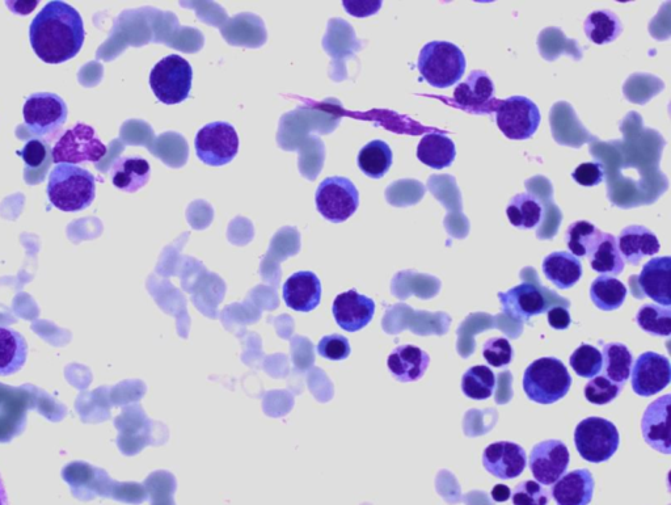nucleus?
Instances as JSON below:
<instances>
[{"mask_svg": "<svg viewBox=\"0 0 671 505\" xmlns=\"http://www.w3.org/2000/svg\"><path fill=\"white\" fill-rule=\"evenodd\" d=\"M84 39L82 16L77 8L61 0L46 4L29 27L32 49L49 65L73 60L82 50Z\"/></svg>", "mask_w": 671, "mask_h": 505, "instance_id": "nucleus-1", "label": "nucleus"}, {"mask_svg": "<svg viewBox=\"0 0 671 505\" xmlns=\"http://www.w3.org/2000/svg\"><path fill=\"white\" fill-rule=\"evenodd\" d=\"M48 197L61 212L77 213L90 208L96 199L95 176L74 164H58L50 172Z\"/></svg>", "mask_w": 671, "mask_h": 505, "instance_id": "nucleus-2", "label": "nucleus"}, {"mask_svg": "<svg viewBox=\"0 0 671 505\" xmlns=\"http://www.w3.org/2000/svg\"><path fill=\"white\" fill-rule=\"evenodd\" d=\"M466 57L461 48L449 41L428 42L421 49L417 69L422 79L436 88H449L466 73Z\"/></svg>", "mask_w": 671, "mask_h": 505, "instance_id": "nucleus-3", "label": "nucleus"}, {"mask_svg": "<svg viewBox=\"0 0 671 505\" xmlns=\"http://www.w3.org/2000/svg\"><path fill=\"white\" fill-rule=\"evenodd\" d=\"M572 377L563 361L556 357H543L527 366L523 374V390L530 401L554 404L567 397Z\"/></svg>", "mask_w": 671, "mask_h": 505, "instance_id": "nucleus-4", "label": "nucleus"}, {"mask_svg": "<svg viewBox=\"0 0 671 505\" xmlns=\"http://www.w3.org/2000/svg\"><path fill=\"white\" fill-rule=\"evenodd\" d=\"M193 70L191 63L179 54L164 57L151 70L150 87L160 103L173 105L183 103L192 90Z\"/></svg>", "mask_w": 671, "mask_h": 505, "instance_id": "nucleus-5", "label": "nucleus"}, {"mask_svg": "<svg viewBox=\"0 0 671 505\" xmlns=\"http://www.w3.org/2000/svg\"><path fill=\"white\" fill-rule=\"evenodd\" d=\"M575 445L582 460L590 464H602L609 461L619 449L618 428L598 416L584 419L575 429Z\"/></svg>", "mask_w": 671, "mask_h": 505, "instance_id": "nucleus-6", "label": "nucleus"}, {"mask_svg": "<svg viewBox=\"0 0 671 505\" xmlns=\"http://www.w3.org/2000/svg\"><path fill=\"white\" fill-rule=\"evenodd\" d=\"M107 154V146L101 142L92 126L78 122L67 129L52 149L54 164L96 163Z\"/></svg>", "mask_w": 671, "mask_h": 505, "instance_id": "nucleus-7", "label": "nucleus"}, {"mask_svg": "<svg viewBox=\"0 0 671 505\" xmlns=\"http://www.w3.org/2000/svg\"><path fill=\"white\" fill-rule=\"evenodd\" d=\"M194 147L202 163L222 167L234 161L238 155L239 136L229 122H210L198 130Z\"/></svg>", "mask_w": 671, "mask_h": 505, "instance_id": "nucleus-8", "label": "nucleus"}, {"mask_svg": "<svg viewBox=\"0 0 671 505\" xmlns=\"http://www.w3.org/2000/svg\"><path fill=\"white\" fill-rule=\"evenodd\" d=\"M316 209L327 221L349 220L360 206V192L352 180L332 176L320 183L315 195Z\"/></svg>", "mask_w": 671, "mask_h": 505, "instance_id": "nucleus-9", "label": "nucleus"}, {"mask_svg": "<svg viewBox=\"0 0 671 505\" xmlns=\"http://www.w3.org/2000/svg\"><path fill=\"white\" fill-rule=\"evenodd\" d=\"M540 120L538 105L526 96H510L496 108L497 126L509 140H529L537 133Z\"/></svg>", "mask_w": 671, "mask_h": 505, "instance_id": "nucleus-10", "label": "nucleus"}, {"mask_svg": "<svg viewBox=\"0 0 671 505\" xmlns=\"http://www.w3.org/2000/svg\"><path fill=\"white\" fill-rule=\"evenodd\" d=\"M25 126L37 137L57 133L67 122L66 101L52 92H37L29 96L23 108Z\"/></svg>", "mask_w": 671, "mask_h": 505, "instance_id": "nucleus-11", "label": "nucleus"}, {"mask_svg": "<svg viewBox=\"0 0 671 505\" xmlns=\"http://www.w3.org/2000/svg\"><path fill=\"white\" fill-rule=\"evenodd\" d=\"M571 462L568 446L560 440L542 441L531 449V474L544 486H552L563 477Z\"/></svg>", "mask_w": 671, "mask_h": 505, "instance_id": "nucleus-12", "label": "nucleus"}, {"mask_svg": "<svg viewBox=\"0 0 671 505\" xmlns=\"http://www.w3.org/2000/svg\"><path fill=\"white\" fill-rule=\"evenodd\" d=\"M631 373L633 391L640 397H653L670 384V361L660 353L645 352L633 364Z\"/></svg>", "mask_w": 671, "mask_h": 505, "instance_id": "nucleus-13", "label": "nucleus"}, {"mask_svg": "<svg viewBox=\"0 0 671 505\" xmlns=\"http://www.w3.org/2000/svg\"><path fill=\"white\" fill-rule=\"evenodd\" d=\"M495 83L483 70L471 71L468 78L454 91V103L464 111L481 115L496 111L500 101L495 99Z\"/></svg>", "mask_w": 671, "mask_h": 505, "instance_id": "nucleus-14", "label": "nucleus"}, {"mask_svg": "<svg viewBox=\"0 0 671 505\" xmlns=\"http://www.w3.org/2000/svg\"><path fill=\"white\" fill-rule=\"evenodd\" d=\"M483 465L493 477L504 479V481L517 478L527 466L525 449L510 441L493 443L484 450Z\"/></svg>", "mask_w": 671, "mask_h": 505, "instance_id": "nucleus-15", "label": "nucleus"}, {"mask_svg": "<svg viewBox=\"0 0 671 505\" xmlns=\"http://www.w3.org/2000/svg\"><path fill=\"white\" fill-rule=\"evenodd\" d=\"M333 317L343 330L357 332L373 321L375 302L356 289L348 290L336 297L332 306Z\"/></svg>", "mask_w": 671, "mask_h": 505, "instance_id": "nucleus-16", "label": "nucleus"}, {"mask_svg": "<svg viewBox=\"0 0 671 505\" xmlns=\"http://www.w3.org/2000/svg\"><path fill=\"white\" fill-rule=\"evenodd\" d=\"M499 300L504 313L519 322H529L547 310L543 293L530 283L519 284L508 292L499 293Z\"/></svg>", "mask_w": 671, "mask_h": 505, "instance_id": "nucleus-17", "label": "nucleus"}, {"mask_svg": "<svg viewBox=\"0 0 671 505\" xmlns=\"http://www.w3.org/2000/svg\"><path fill=\"white\" fill-rule=\"evenodd\" d=\"M670 394L649 404L641 419V431L645 443L662 454L671 453L669 407Z\"/></svg>", "mask_w": 671, "mask_h": 505, "instance_id": "nucleus-18", "label": "nucleus"}, {"mask_svg": "<svg viewBox=\"0 0 671 505\" xmlns=\"http://www.w3.org/2000/svg\"><path fill=\"white\" fill-rule=\"evenodd\" d=\"M322 283L314 272L301 271L291 275L284 284V300L291 310L310 313L322 301Z\"/></svg>", "mask_w": 671, "mask_h": 505, "instance_id": "nucleus-19", "label": "nucleus"}, {"mask_svg": "<svg viewBox=\"0 0 671 505\" xmlns=\"http://www.w3.org/2000/svg\"><path fill=\"white\" fill-rule=\"evenodd\" d=\"M594 477L588 469L573 470L551 488L557 505H589L594 495Z\"/></svg>", "mask_w": 671, "mask_h": 505, "instance_id": "nucleus-20", "label": "nucleus"}, {"mask_svg": "<svg viewBox=\"0 0 671 505\" xmlns=\"http://www.w3.org/2000/svg\"><path fill=\"white\" fill-rule=\"evenodd\" d=\"M430 364L428 353L415 345H399L388 356L387 366L399 382H415L424 377Z\"/></svg>", "mask_w": 671, "mask_h": 505, "instance_id": "nucleus-21", "label": "nucleus"}, {"mask_svg": "<svg viewBox=\"0 0 671 505\" xmlns=\"http://www.w3.org/2000/svg\"><path fill=\"white\" fill-rule=\"evenodd\" d=\"M616 241L623 260L632 265H639L644 258L658 254L661 247L656 234L641 225L624 227Z\"/></svg>", "mask_w": 671, "mask_h": 505, "instance_id": "nucleus-22", "label": "nucleus"}, {"mask_svg": "<svg viewBox=\"0 0 671 505\" xmlns=\"http://www.w3.org/2000/svg\"><path fill=\"white\" fill-rule=\"evenodd\" d=\"M670 268V256L654 258L644 265L643 271L637 277L644 296L665 307L671 305L669 294Z\"/></svg>", "mask_w": 671, "mask_h": 505, "instance_id": "nucleus-23", "label": "nucleus"}, {"mask_svg": "<svg viewBox=\"0 0 671 505\" xmlns=\"http://www.w3.org/2000/svg\"><path fill=\"white\" fill-rule=\"evenodd\" d=\"M150 163L142 157L118 158L111 168V179L117 189L126 193H135L149 183Z\"/></svg>", "mask_w": 671, "mask_h": 505, "instance_id": "nucleus-24", "label": "nucleus"}, {"mask_svg": "<svg viewBox=\"0 0 671 505\" xmlns=\"http://www.w3.org/2000/svg\"><path fill=\"white\" fill-rule=\"evenodd\" d=\"M543 273L561 290L571 289L582 276L581 260L567 251L552 252L542 264Z\"/></svg>", "mask_w": 671, "mask_h": 505, "instance_id": "nucleus-25", "label": "nucleus"}, {"mask_svg": "<svg viewBox=\"0 0 671 505\" xmlns=\"http://www.w3.org/2000/svg\"><path fill=\"white\" fill-rule=\"evenodd\" d=\"M457 157V149L451 138L440 133L425 134L417 146V158L433 170L450 167Z\"/></svg>", "mask_w": 671, "mask_h": 505, "instance_id": "nucleus-26", "label": "nucleus"}, {"mask_svg": "<svg viewBox=\"0 0 671 505\" xmlns=\"http://www.w3.org/2000/svg\"><path fill=\"white\" fill-rule=\"evenodd\" d=\"M28 343L14 328L0 327V376L18 373L27 363Z\"/></svg>", "mask_w": 671, "mask_h": 505, "instance_id": "nucleus-27", "label": "nucleus"}, {"mask_svg": "<svg viewBox=\"0 0 671 505\" xmlns=\"http://www.w3.org/2000/svg\"><path fill=\"white\" fill-rule=\"evenodd\" d=\"M19 154L25 164V183L40 184L44 182L46 172H48L50 164L53 163L52 147L45 141L31 140L27 142V145Z\"/></svg>", "mask_w": 671, "mask_h": 505, "instance_id": "nucleus-28", "label": "nucleus"}, {"mask_svg": "<svg viewBox=\"0 0 671 505\" xmlns=\"http://www.w3.org/2000/svg\"><path fill=\"white\" fill-rule=\"evenodd\" d=\"M588 258L593 271L602 275L618 276L624 271V260L613 234L603 233Z\"/></svg>", "mask_w": 671, "mask_h": 505, "instance_id": "nucleus-29", "label": "nucleus"}, {"mask_svg": "<svg viewBox=\"0 0 671 505\" xmlns=\"http://www.w3.org/2000/svg\"><path fill=\"white\" fill-rule=\"evenodd\" d=\"M584 31L593 44L606 45L622 35L623 24L613 11H594L586 18Z\"/></svg>", "mask_w": 671, "mask_h": 505, "instance_id": "nucleus-30", "label": "nucleus"}, {"mask_svg": "<svg viewBox=\"0 0 671 505\" xmlns=\"http://www.w3.org/2000/svg\"><path fill=\"white\" fill-rule=\"evenodd\" d=\"M392 158L391 147L386 142L371 141L358 154V167L369 178L379 180L390 170Z\"/></svg>", "mask_w": 671, "mask_h": 505, "instance_id": "nucleus-31", "label": "nucleus"}, {"mask_svg": "<svg viewBox=\"0 0 671 505\" xmlns=\"http://www.w3.org/2000/svg\"><path fill=\"white\" fill-rule=\"evenodd\" d=\"M627 293L626 285L613 276H599L590 286V298L602 311L618 310L626 301Z\"/></svg>", "mask_w": 671, "mask_h": 505, "instance_id": "nucleus-32", "label": "nucleus"}, {"mask_svg": "<svg viewBox=\"0 0 671 505\" xmlns=\"http://www.w3.org/2000/svg\"><path fill=\"white\" fill-rule=\"evenodd\" d=\"M603 365H605V377L614 384L624 385L631 376L633 366V355L630 349L622 343H609L603 345Z\"/></svg>", "mask_w": 671, "mask_h": 505, "instance_id": "nucleus-33", "label": "nucleus"}, {"mask_svg": "<svg viewBox=\"0 0 671 505\" xmlns=\"http://www.w3.org/2000/svg\"><path fill=\"white\" fill-rule=\"evenodd\" d=\"M506 214L514 227L530 230L542 221L543 208L531 193H519L510 200Z\"/></svg>", "mask_w": 671, "mask_h": 505, "instance_id": "nucleus-34", "label": "nucleus"}, {"mask_svg": "<svg viewBox=\"0 0 671 505\" xmlns=\"http://www.w3.org/2000/svg\"><path fill=\"white\" fill-rule=\"evenodd\" d=\"M496 384V374L484 365L472 366L462 378L464 395L474 401H485L491 398L495 393Z\"/></svg>", "mask_w": 671, "mask_h": 505, "instance_id": "nucleus-35", "label": "nucleus"}, {"mask_svg": "<svg viewBox=\"0 0 671 505\" xmlns=\"http://www.w3.org/2000/svg\"><path fill=\"white\" fill-rule=\"evenodd\" d=\"M602 234V231L592 222L577 221L568 227L567 233H565V243H567L572 255H575L576 258H584L593 251Z\"/></svg>", "mask_w": 671, "mask_h": 505, "instance_id": "nucleus-36", "label": "nucleus"}, {"mask_svg": "<svg viewBox=\"0 0 671 505\" xmlns=\"http://www.w3.org/2000/svg\"><path fill=\"white\" fill-rule=\"evenodd\" d=\"M636 323L641 330L653 336H665L671 334V310L670 307L660 305H644L636 314Z\"/></svg>", "mask_w": 671, "mask_h": 505, "instance_id": "nucleus-37", "label": "nucleus"}, {"mask_svg": "<svg viewBox=\"0 0 671 505\" xmlns=\"http://www.w3.org/2000/svg\"><path fill=\"white\" fill-rule=\"evenodd\" d=\"M572 369L578 377L594 378L602 372L603 357L598 348L590 344H581L580 347L572 353L571 360H569Z\"/></svg>", "mask_w": 671, "mask_h": 505, "instance_id": "nucleus-38", "label": "nucleus"}, {"mask_svg": "<svg viewBox=\"0 0 671 505\" xmlns=\"http://www.w3.org/2000/svg\"><path fill=\"white\" fill-rule=\"evenodd\" d=\"M622 390L623 385L614 384L605 376H597L586 384L584 393L586 401L605 406L618 398Z\"/></svg>", "mask_w": 671, "mask_h": 505, "instance_id": "nucleus-39", "label": "nucleus"}, {"mask_svg": "<svg viewBox=\"0 0 671 505\" xmlns=\"http://www.w3.org/2000/svg\"><path fill=\"white\" fill-rule=\"evenodd\" d=\"M512 500L514 505H548L550 492L538 482L525 481L514 488Z\"/></svg>", "mask_w": 671, "mask_h": 505, "instance_id": "nucleus-40", "label": "nucleus"}, {"mask_svg": "<svg viewBox=\"0 0 671 505\" xmlns=\"http://www.w3.org/2000/svg\"><path fill=\"white\" fill-rule=\"evenodd\" d=\"M483 357L495 368L509 365L513 359V348L506 338H491L483 345Z\"/></svg>", "mask_w": 671, "mask_h": 505, "instance_id": "nucleus-41", "label": "nucleus"}, {"mask_svg": "<svg viewBox=\"0 0 671 505\" xmlns=\"http://www.w3.org/2000/svg\"><path fill=\"white\" fill-rule=\"evenodd\" d=\"M349 340L343 335L332 334L324 336L318 344V353L323 359L331 361H343L350 356Z\"/></svg>", "mask_w": 671, "mask_h": 505, "instance_id": "nucleus-42", "label": "nucleus"}, {"mask_svg": "<svg viewBox=\"0 0 671 505\" xmlns=\"http://www.w3.org/2000/svg\"><path fill=\"white\" fill-rule=\"evenodd\" d=\"M572 179L582 187H595L605 179V168L599 162L582 163L573 171Z\"/></svg>", "mask_w": 671, "mask_h": 505, "instance_id": "nucleus-43", "label": "nucleus"}, {"mask_svg": "<svg viewBox=\"0 0 671 505\" xmlns=\"http://www.w3.org/2000/svg\"><path fill=\"white\" fill-rule=\"evenodd\" d=\"M547 317L548 323L555 330H567L572 323L571 314L561 306H555L551 310H548Z\"/></svg>", "mask_w": 671, "mask_h": 505, "instance_id": "nucleus-44", "label": "nucleus"}, {"mask_svg": "<svg viewBox=\"0 0 671 505\" xmlns=\"http://www.w3.org/2000/svg\"><path fill=\"white\" fill-rule=\"evenodd\" d=\"M39 2H7V7L11 8L16 15H29L37 7Z\"/></svg>", "mask_w": 671, "mask_h": 505, "instance_id": "nucleus-45", "label": "nucleus"}, {"mask_svg": "<svg viewBox=\"0 0 671 505\" xmlns=\"http://www.w3.org/2000/svg\"><path fill=\"white\" fill-rule=\"evenodd\" d=\"M492 498L496 500L497 503H502L506 502L510 498V495H512V491H510V488L505 485H497L495 488H493L491 492Z\"/></svg>", "mask_w": 671, "mask_h": 505, "instance_id": "nucleus-46", "label": "nucleus"}, {"mask_svg": "<svg viewBox=\"0 0 671 505\" xmlns=\"http://www.w3.org/2000/svg\"><path fill=\"white\" fill-rule=\"evenodd\" d=\"M0 505H8L6 488H4L2 478H0Z\"/></svg>", "mask_w": 671, "mask_h": 505, "instance_id": "nucleus-47", "label": "nucleus"}]
</instances>
